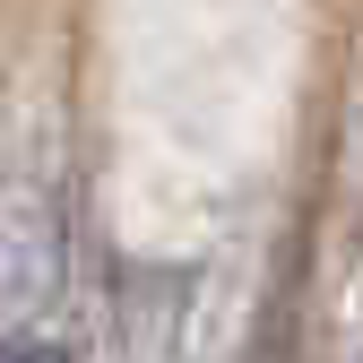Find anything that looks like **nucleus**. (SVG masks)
<instances>
[{
    "instance_id": "f257e3e1",
    "label": "nucleus",
    "mask_w": 363,
    "mask_h": 363,
    "mask_svg": "<svg viewBox=\"0 0 363 363\" xmlns=\"http://www.w3.org/2000/svg\"><path fill=\"white\" fill-rule=\"evenodd\" d=\"M69 164L52 113H26L0 147V329H43V311L69 294Z\"/></svg>"
},
{
    "instance_id": "f03ea898",
    "label": "nucleus",
    "mask_w": 363,
    "mask_h": 363,
    "mask_svg": "<svg viewBox=\"0 0 363 363\" xmlns=\"http://www.w3.org/2000/svg\"><path fill=\"white\" fill-rule=\"evenodd\" d=\"M191 303H199V268H164V259L121 268V294H113L121 346L139 363H173L182 337H191Z\"/></svg>"
},
{
    "instance_id": "7ed1b4c3",
    "label": "nucleus",
    "mask_w": 363,
    "mask_h": 363,
    "mask_svg": "<svg viewBox=\"0 0 363 363\" xmlns=\"http://www.w3.org/2000/svg\"><path fill=\"white\" fill-rule=\"evenodd\" d=\"M0 363H78V346L52 329H0Z\"/></svg>"
},
{
    "instance_id": "20e7f679",
    "label": "nucleus",
    "mask_w": 363,
    "mask_h": 363,
    "mask_svg": "<svg viewBox=\"0 0 363 363\" xmlns=\"http://www.w3.org/2000/svg\"><path fill=\"white\" fill-rule=\"evenodd\" d=\"M337 354L363 363V259H354V277H346V311H337Z\"/></svg>"
}]
</instances>
